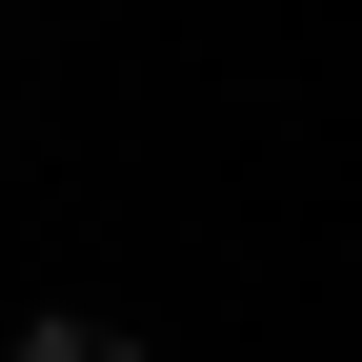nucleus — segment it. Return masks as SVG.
I'll return each mask as SVG.
<instances>
[{"mask_svg":"<svg viewBox=\"0 0 362 362\" xmlns=\"http://www.w3.org/2000/svg\"><path fill=\"white\" fill-rule=\"evenodd\" d=\"M21 362H141V342H121V322H40Z\"/></svg>","mask_w":362,"mask_h":362,"instance_id":"obj_1","label":"nucleus"}]
</instances>
